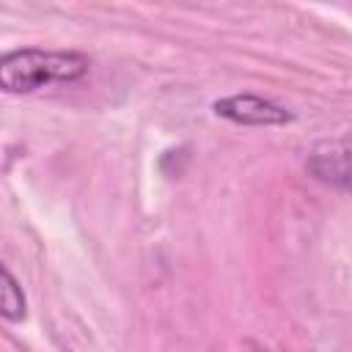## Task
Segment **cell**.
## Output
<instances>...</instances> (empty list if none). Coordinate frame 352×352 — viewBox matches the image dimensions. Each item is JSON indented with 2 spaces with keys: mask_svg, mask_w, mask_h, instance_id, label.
<instances>
[{
  "mask_svg": "<svg viewBox=\"0 0 352 352\" xmlns=\"http://www.w3.org/2000/svg\"><path fill=\"white\" fill-rule=\"evenodd\" d=\"M91 60L82 52L11 50L0 58V88L6 94H30L50 82H74L88 72Z\"/></svg>",
  "mask_w": 352,
  "mask_h": 352,
  "instance_id": "cell-1",
  "label": "cell"
},
{
  "mask_svg": "<svg viewBox=\"0 0 352 352\" xmlns=\"http://www.w3.org/2000/svg\"><path fill=\"white\" fill-rule=\"evenodd\" d=\"M308 173L324 184L352 190V146L349 143H322L311 151L305 162Z\"/></svg>",
  "mask_w": 352,
  "mask_h": 352,
  "instance_id": "cell-3",
  "label": "cell"
},
{
  "mask_svg": "<svg viewBox=\"0 0 352 352\" xmlns=\"http://www.w3.org/2000/svg\"><path fill=\"white\" fill-rule=\"evenodd\" d=\"M214 113L234 124H248V126H272V124H286L292 118L286 107L256 94H234V96L217 99Z\"/></svg>",
  "mask_w": 352,
  "mask_h": 352,
  "instance_id": "cell-2",
  "label": "cell"
},
{
  "mask_svg": "<svg viewBox=\"0 0 352 352\" xmlns=\"http://www.w3.org/2000/svg\"><path fill=\"white\" fill-rule=\"evenodd\" d=\"M3 316L8 322L25 319V294H22V286L16 283V278L8 270H3Z\"/></svg>",
  "mask_w": 352,
  "mask_h": 352,
  "instance_id": "cell-4",
  "label": "cell"
}]
</instances>
